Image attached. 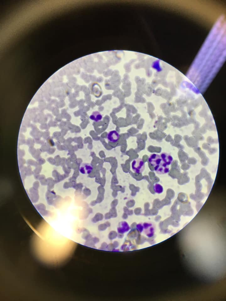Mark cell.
I'll return each instance as SVG.
<instances>
[{
  "mask_svg": "<svg viewBox=\"0 0 226 301\" xmlns=\"http://www.w3.org/2000/svg\"><path fill=\"white\" fill-rule=\"evenodd\" d=\"M162 161L167 165H169L172 163V158L171 156L169 154L166 153H163L161 155Z\"/></svg>",
  "mask_w": 226,
  "mask_h": 301,
  "instance_id": "obj_6",
  "label": "cell"
},
{
  "mask_svg": "<svg viewBox=\"0 0 226 301\" xmlns=\"http://www.w3.org/2000/svg\"><path fill=\"white\" fill-rule=\"evenodd\" d=\"M145 163L141 158H138L134 160L132 163V168L133 170L137 173L142 172L145 168Z\"/></svg>",
  "mask_w": 226,
  "mask_h": 301,
  "instance_id": "obj_1",
  "label": "cell"
},
{
  "mask_svg": "<svg viewBox=\"0 0 226 301\" xmlns=\"http://www.w3.org/2000/svg\"><path fill=\"white\" fill-rule=\"evenodd\" d=\"M154 188L156 192L158 194L161 193L163 191V188L160 184H156L155 185Z\"/></svg>",
  "mask_w": 226,
  "mask_h": 301,
  "instance_id": "obj_8",
  "label": "cell"
},
{
  "mask_svg": "<svg viewBox=\"0 0 226 301\" xmlns=\"http://www.w3.org/2000/svg\"><path fill=\"white\" fill-rule=\"evenodd\" d=\"M120 137L119 133L115 130L110 132L107 135V138L109 141L112 143H115L117 142Z\"/></svg>",
  "mask_w": 226,
  "mask_h": 301,
  "instance_id": "obj_3",
  "label": "cell"
},
{
  "mask_svg": "<svg viewBox=\"0 0 226 301\" xmlns=\"http://www.w3.org/2000/svg\"><path fill=\"white\" fill-rule=\"evenodd\" d=\"M93 169V166L89 164H84L80 167V172L82 174H89L91 173Z\"/></svg>",
  "mask_w": 226,
  "mask_h": 301,
  "instance_id": "obj_5",
  "label": "cell"
},
{
  "mask_svg": "<svg viewBox=\"0 0 226 301\" xmlns=\"http://www.w3.org/2000/svg\"><path fill=\"white\" fill-rule=\"evenodd\" d=\"M89 118L96 122H99L101 121L102 117L99 112L96 111L93 113L92 115L90 116Z\"/></svg>",
  "mask_w": 226,
  "mask_h": 301,
  "instance_id": "obj_7",
  "label": "cell"
},
{
  "mask_svg": "<svg viewBox=\"0 0 226 301\" xmlns=\"http://www.w3.org/2000/svg\"><path fill=\"white\" fill-rule=\"evenodd\" d=\"M155 171L158 173L163 174L169 172V168L168 166L165 163H161L158 166L154 167Z\"/></svg>",
  "mask_w": 226,
  "mask_h": 301,
  "instance_id": "obj_4",
  "label": "cell"
},
{
  "mask_svg": "<svg viewBox=\"0 0 226 301\" xmlns=\"http://www.w3.org/2000/svg\"><path fill=\"white\" fill-rule=\"evenodd\" d=\"M148 161L151 165L155 167L162 163V160L161 156L159 155L153 154L149 156Z\"/></svg>",
  "mask_w": 226,
  "mask_h": 301,
  "instance_id": "obj_2",
  "label": "cell"
}]
</instances>
